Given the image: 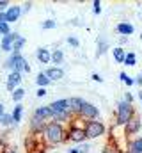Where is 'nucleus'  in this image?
<instances>
[{"label": "nucleus", "mask_w": 142, "mask_h": 153, "mask_svg": "<svg viewBox=\"0 0 142 153\" xmlns=\"http://www.w3.org/2000/svg\"><path fill=\"white\" fill-rule=\"evenodd\" d=\"M44 141L50 146H57L61 143H66V141H70L68 139V130L64 128V125H61L57 121H52V123H48V126L44 130Z\"/></svg>", "instance_id": "obj_1"}, {"label": "nucleus", "mask_w": 142, "mask_h": 153, "mask_svg": "<svg viewBox=\"0 0 142 153\" xmlns=\"http://www.w3.org/2000/svg\"><path fill=\"white\" fill-rule=\"evenodd\" d=\"M135 109H133V105L132 103H128V102H119L117 103V125L119 126H126L128 123H130V119L132 117H135Z\"/></svg>", "instance_id": "obj_2"}, {"label": "nucleus", "mask_w": 142, "mask_h": 153, "mask_svg": "<svg viewBox=\"0 0 142 153\" xmlns=\"http://www.w3.org/2000/svg\"><path fill=\"white\" fill-rule=\"evenodd\" d=\"M5 68H9L11 71H18V73H30V66L21 53H11V57L5 62Z\"/></svg>", "instance_id": "obj_3"}, {"label": "nucleus", "mask_w": 142, "mask_h": 153, "mask_svg": "<svg viewBox=\"0 0 142 153\" xmlns=\"http://www.w3.org/2000/svg\"><path fill=\"white\" fill-rule=\"evenodd\" d=\"M84 128H85V135H87V139H96V137L105 135V125H103L101 121H98V119L85 121Z\"/></svg>", "instance_id": "obj_4"}, {"label": "nucleus", "mask_w": 142, "mask_h": 153, "mask_svg": "<svg viewBox=\"0 0 142 153\" xmlns=\"http://www.w3.org/2000/svg\"><path fill=\"white\" fill-rule=\"evenodd\" d=\"M98 116H100V111H98L96 105H92L89 102H84V107H82L80 114L76 116V117L85 119V121H92V119H98Z\"/></svg>", "instance_id": "obj_5"}, {"label": "nucleus", "mask_w": 142, "mask_h": 153, "mask_svg": "<svg viewBox=\"0 0 142 153\" xmlns=\"http://www.w3.org/2000/svg\"><path fill=\"white\" fill-rule=\"evenodd\" d=\"M85 128L84 126H76L75 123L70 126V130H68V139L73 141V143H82V141H85Z\"/></svg>", "instance_id": "obj_6"}, {"label": "nucleus", "mask_w": 142, "mask_h": 153, "mask_svg": "<svg viewBox=\"0 0 142 153\" xmlns=\"http://www.w3.org/2000/svg\"><path fill=\"white\" fill-rule=\"evenodd\" d=\"M46 126H48V123H46V121H43V119H39V117L32 116L30 125H29V130H30V134H34V135H44Z\"/></svg>", "instance_id": "obj_7"}, {"label": "nucleus", "mask_w": 142, "mask_h": 153, "mask_svg": "<svg viewBox=\"0 0 142 153\" xmlns=\"http://www.w3.org/2000/svg\"><path fill=\"white\" fill-rule=\"evenodd\" d=\"M18 38H20V34H16V32H11V34L4 36V38H2V41H0L2 50L14 53V45H16V39H18Z\"/></svg>", "instance_id": "obj_8"}, {"label": "nucleus", "mask_w": 142, "mask_h": 153, "mask_svg": "<svg viewBox=\"0 0 142 153\" xmlns=\"http://www.w3.org/2000/svg\"><path fill=\"white\" fill-rule=\"evenodd\" d=\"M20 84H21V73L11 71V73H9V78H7V84H5L7 91H13V93H14V91L20 87Z\"/></svg>", "instance_id": "obj_9"}, {"label": "nucleus", "mask_w": 142, "mask_h": 153, "mask_svg": "<svg viewBox=\"0 0 142 153\" xmlns=\"http://www.w3.org/2000/svg\"><path fill=\"white\" fill-rule=\"evenodd\" d=\"M52 109L53 116L55 114H61V112H70V105H68V100H55L48 105Z\"/></svg>", "instance_id": "obj_10"}, {"label": "nucleus", "mask_w": 142, "mask_h": 153, "mask_svg": "<svg viewBox=\"0 0 142 153\" xmlns=\"http://www.w3.org/2000/svg\"><path fill=\"white\" fill-rule=\"evenodd\" d=\"M25 148H27L29 153H34V152H37V150H41V146H39V135H34V134L27 135V139H25Z\"/></svg>", "instance_id": "obj_11"}, {"label": "nucleus", "mask_w": 142, "mask_h": 153, "mask_svg": "<svg viewBox=\"0 0 142 153\" xmlns=\"http://www.w3.org/2000/svg\"><path fill=\"white\" fill-rule=\"evenodd\" d=\"M141 125L142 123H141V117H139V116L132 117L130 123L124 126V134H126V135H133V134H137V132L141 130Z\"/></svg>", "instance_id": "obj_12"}, {"label": "nucleus", "mask_w": 142, "mask_h": 153, "mask_svg": "<svg viewBox=\"0 0 142 153\" xmlns=\"http://www.w3.org/2000/svg\"><path fill=\"white\" fill-rule=\"evenodd\" d=\"M68 105H70V112L73 116H78L82 107H84V100L82 98H68Z\"/></svg>", "instance_id": "obj_13"}, {"label": "nucleus", "mask_w": 142, "mask_h": 153, "mask_svg": "<svg viewBox=\"0 0 142 153\" xmlns=\"http://www.w3.org/2000/svg\"><path fill=\"white\" fill-rule=\"evenodd\" d=\"M21 7L20 5H13V7H9L7 11H5V16H7V23H13V22H18V18H20V14H21Z\"/></svg>", "instance_id": "obj_14"}, {"label": "nucleus", "mask_w": 142, "mask_h": 153, "mask_svg": "<svg viewBox=\"0 0 142 153\" xmlns=\"http://www.w3.org/2000/svg\"><path fill=\"white\" fill-rule=\"evenodd\" d=\"M115 30L123 36V38H126V36H130V34H133V25L132 23H128V22H121V23H117V27H115Z\"/></svg>", "instance_id": "obj_15"}, {"label": "nucleus", "mask_w": 142, "mask_h": 153, "mask_svg": "<svg viewBox=\"0 0 142 153\" xmlns=\"http://www.w3.org/2000/svg\"><path fill=\"white\" fill-rule=\"evenodd\" d=\"M34 116L39 117V119H43V121H46V119L53 117V112H52L50 107H37V109L34 111Z\"/></svg>", "instance_id": "obj_16"}, {"label": "nucleus", "mask_w": 142, "mask_h": 153, "mask_svg": "<svg viewBox=\"0 0 142 153\" xmlns=\"http://www.w3.org/2000/svg\"><path fill=\"white\" fill-rule=\"evenodd\" d=\"M36 57H37V61H39L41 64H48V62L52 61V53H50L46 48H37Z\"/></svg>", "instance_id": "obj_17"}, {"label": "nucleus", "mask_w": 142, "mask_h": 153, "mask_svg": "<svg viewBox=\"0 0 142 153\" xmlns=\"http://www.w3.org/2000/svg\"><path fill=\"white\" fill-rule=\"evenodd\" d=\"M128 153H142V137L128 141Z\"/></svg>", "instance_id": "obj_18"}, {"label": "nucleus", "mask_w": 142, "mask_h": 153, "mask_svg": "<svg viewBox=\"0 0 142 153\" xmlns=\"http://www.w3.org/2000/svg\"><path fill=\"white\" fill-rule=\"evenodd\" d=\"M46 75H48V78L52 80V82H57V80H61L62 76H64V71L61 70V68H50V70H46Z\"/></svg>", "instance_id": "obj_19"}, {"label": "nucleus", "mask_w": 142, "mask_h": 153, "mask_svg": "<svg viewBox=\"0 0 142 153\" xmlns=\"http://www.w3.org/2000/svg\"><path fill=\"white\" fill-rule=\"evenodd\" d=\"M112 52H114V59H115L119 64L126 61V52H124V48H121V46H115Z\"/></svg>", "instance_id": "obj_20"}, {"label": "nucleus", "mask_w": 142, "mask_h": 153, "mask_svg": "<svg viewBox=\"0 0 142 153\" xmlns=\"http://www.w3.org/2000/svg\"><path fill=\"white\" fill-rule=\"evenodd\" d=\"M36 82H37V85H39V87H46L48 84H52V80L48 78V75H46V71H44V73L41 71V73L37 75V78H36Z\"/></svg>", "instance_id": "obj_21"}, {"label": "nucleus", "mask_w": 142, "mask_h": 153, "mask_svg": "<svg viewBox=\"0 0 142 153\" xmlns=\"http://www.w3.org/2000/svg\"><path fill=\"white\" fill-rule=\"evenodd\" d=\"M62 59H64L62 50H55V52L52 53V61H53V64H61V62H62Z\"/></svg>", "instance_id": "obj_22"}, {"label": "nucleus", "mask_w": 142, "mask_h": 153, "mask_svg": "<svg viewBox=\"0 0 142 153\" xmlns=\"http://www.w3.org/2000/svg\"><path fill=\"white\" fill-rule=\"evenodd\" d=\"M23 96H25V89H23V87H18V89L13 93V100H14L16 103H18V102H21V100H23Z\"/></svg>", "instance_id": "obj_23"}, {"label": "nucleus", "mask_w": 142, "mask_h": 153, "mask_svg": "<svg viewBox=\"0 0 142 153\" xmlns=\"http://www.w3.org/2000/svg\"><path fill=\"white\" fill-rule=\"evenodd\" d=\"M21 114H23V107L18 103L16 107H14V111H13V117H14V121L18 123V121H21Z\"/></svg>", "instance_id": "obj_24"}, {"label": "nucleus", "mask_w": 142, "mask_h": 153, "mask_svg": "<svg viewBox=\"0 0 142 153\" xmlns=\"http://www.w3.org/2000/svg\"><path fill=\"white\" fill-rule=\"evenodd\" d=\"M124 64H126V66H135V64H137V57H135L133 52L126 53V61H124Z\"/></svg>", "instance_id": "obj_25"}, {"label": "nucleus", "mask_w": 142, "mask_h": 153, "mask_svg": "<svg viewBox=\"0 0 142 153\" xmlns=\"http://www.w3.org/2000/svg\"><path fill=\"white\" fill-rule=\"evenodd\" d=\"M13 123H16L14 117H13V114H5L2 117V121H0V125H4V126H11Z\"/></svg>", "instance_id": "obj_26"}, {"label": "nucleus", "mask_w": 142, "mask_h": 153, "mask_svg": "<svg viewBox=\"0 0 142 153\" xmlns=\"http://www.w3.org/2000/svg\"><path fill=\"white\" fill-rule=\"evenodd\" d=\"M23 45H25V38L20 36V38L16 39V45H14V53H20V50L23 48Z\"/></svg>", "instance_id": "obj_27"}, {"label": "nucleus", "mask_w": 142, "mask_h": 153, "mask_svg": "<svg viewBox=\"0 0 142 153\" xmlns=\"http://www.w3.org/2000/svg\"><path fill=\"white\" fill-rule=\"evenodd\" d=\"M119 78H121V80H123L126 85H132V84H135V80H133V78H130V76L126 75L124 71H123V73H119Z\"/></svg>", "instance_id": "obj_28"}, {"label": "nucleus", "mask_w": 142, "mask_h": 153, "mask_svg": "<svg viewBox=\"0 0 142 153\" xmlns=\"http://www.w3.org/2000/svg\"><path fill=\"white\" fill-rule=\"evenodd\" d=\"M57 27V23L53 22V20H46V22H43V29L44 30H50V29H55Z\"/></svg>", "instance_id": "obj_29"}, {"label": "nucleus", "mask_w": 142, "mask_h": 153, "mask_svg": "<svg viewBox=\"0 0 142 153\" xmlns=\"http://www.w3.org/2000/svg\"><path fill=\"white\" fill-rule=\"evenodd\" d=\"M106 50V43L105 41H101V43H98V55H103Z\"/></svg>", "instance_id": "obj_30"}, {"label": "nucleus", "mask_w": 142, "mask_h": 153, "mask_svg": "<svg viewBox=\"0 0 142 153\" xmlns=\"http://www.w3.org/2000/svg\"><path fill=\"white\" fill-rule=\"evenodd\" d=\"M92 5H94V14H100L101 13V2L100 0H94Z\"/></svg>", "instance_id": "obj_31"}, {"label": "nucleus", "mask_w": 142, "mask_h": 153, "mask_svg": "<svg viewBox=\"0 0 142 153\" xmlns=\"http://www.w3.org/2000/svg\"><path fill=\"white\" fill-rule=\"evenodd\" d=\"M7 5H9V2H7V0H0V13H5V11L9 9Z\"/></svg>", "instance_id": "obj_32"}, {"label": "nucleus", "mask_w": 142, "mask_h": 153, "mask_svg": "<svg viewBox=\"0 0 142 153\" xmlns=\"http://www.w3.org/2000/svg\"><path fill=\"white\" fill-rule=\"evenodd\" d=\"M76 150H78V153H87L91 150V146H89V144H82V146H78Z\"/></svg>", "instance_id": "obj_33"}, {"label": "nucleus", "mask_w": 142, "mask_h": 153, "mask_svg": "<svg viewBox=\"0 0 142 153\" xmlns=\"http://www.w3.org/2000/svg\"><path fill=\"white\" fill-rule=\"evenodd\" d=\"M68 43H70L71 46H78L80 43H78V39L76 38H68Z\"/></svg>", "instance_id": "obj_34"}, {"label": "nucleus", "mask_w": 142, "mask_h": 153, "mask_svg": "<svg viewBox=\"0 0 142 153\" xmlns=\"http://www.w3.org/2000/svg\"><path fill=\"white\" fill-rule=\"evenodd\" d=\"M36 94H37V96H39V98H43V96H44V94H46V89H44V87H39V89H37V93H36Z\"/></svg>", "instance_id": "obj_35"}, {"label": "nucleus", "mask_w": 142, "mask_h": 153, "mask_svg": "<svg viewBox=\"0 0 142 153\" xmlns=\"http://www.w3.org/2000/svg\"><path fill=\"white\" fill-rule=\"evenodd\" d=\"M124 102H128V103H133V96H132L130 93H124Z\"/></svg>", "instance_id": "obj_36"}, {"label": "nucleus", "mask_w": 142, "mask_h": 153, "mask_svg": "<svg viewBox=\"0 0 142 153\" xmlns=\"http://www.w3.org/2000/svg\"><path fill=\"white\" fill-rule=\"evenodd\" d=\"M103 153H115L114 148H110V144H105V148H103Z\"/></svg>", "instance_id": "obj_37"}, {"label": "nucleus", "mask_w": 142, "mask_h": 153, "mask_svg": "<svg viewBox=\"0 0 142 153\" xmlns=\"http://www.w3.org/2000/svg\"><path fill=\"white\" fill-rule=\"evenodd\" d=\"M30 7H32V2H25V4H23V11H25V13L30 11Z\"/></svg>", "instance_id": "obj_38"}, {"label": "nucleus", "mask_w": 142, "mask_h": 153, "mask_svg": "<svg viewBox=\"0 0 142 153\" xmlns=\"http://www.w3.org/2000/svg\"><path fill=\"white\" fill-rule=\"evenodd\" d=\"M0 23H7V16H5V13H0Z\"/></svg>", "instance_id": "obj_39"}, {"label": "nucleus", "mask_w": 142, "mask_h": 153, "mask_svg": "<svg viewBox=\"0 0 142 153\" xmlns=\"http://www.w3.org/2000/svg\"><path fill=\"white\" fill-rule=\"evenodd\" d=\"M5 116V111H4V103L0 102V121H2V117Z\"/></svg>", "instance_id": "obj_40"}, {"label": "nucleus", "mask_w": 142, "mask_h": 153, "mask_svg": "<svg viewBox=\"0 0 142 153\" xmlns=\"http://www.w3.org/2000/svg\"><path fill=\"white\" fill-rule=\"evenodd\" d=\"M92 80H94V82H103V78L98 75V73H94V75H92Z\"/></svg>", "instance_id": "obj_41"}, {"label": "nucleus", "mask_w": 142, "mask_h": 153, "mask_svg": "<svg viewBox=\"0 0 142 153\" xmlns=\"http://www.w3.org/2000/svg\"><path fill=\"white\" fill-rule=\"evenodd\" d=\"M135 84L142 85V73H139V75H137V78H135Z\"/></svg>", "instance_id": "obj_42"}, {"label": "nucleus", "mask_w": 142, "mask_h": 153, "mask_svg": "<svg viewBox=\"0 0 142 153\" xmlns=\"http://www.w3.org/2000/svg\"><path fill=\"white\" fill-rule=\"evenodd\" d=\"M68 153H78V150L76 148H71V150H68Z\"/></svg>", "instance_id": "obj_43"}, {"label": "nucleus", "mask_w": 142, "mask_h": 153, "mask_svg": "<svg viewBox=\"0 0 142 153\" xmlns=\"http://www.w3.org/2000/svg\"><path fill=\"white\" fill-rule=\"evenodd\" d=\"M5 153H16V150H13V148H9V150H7Z\"/></svg>", "instance_id": "obj_44"}, {"label": "nucleus", "mask_w": 142, "mask_h": 153, "mask_svg": "<svg viewBox=\"0 0 142 153\" xmlns=\"http://www.w3.org/2000/svg\"><path fill=\"white\" fill-rule=\"evenodd\" d=\"M139 100H141V103H142V91L139 93Z\"/></svg>", "instance_id": "obj_45"}, {"label": "nucleus", "mask_w": 142, "mask_h": 153, "mask_svg": "<svg viewBox=\"0 0 142 153\" xmlns=\"http://www.w3.org/2000/svg\"><path fill=\"white\" fill-rule=\"evenodd\" d=\"M141 39H142V32H141Z\"/></svg>", "instance_id": "obj_46"}, {"label": "nucleus", "mask_w": 142, "mask_h": 153, "mask_svg": "<svg viewBox=\"0 0 142 153\" xmlns=\"http://www.w3.org/2000/svg\"><path fill=\"white\" fill-rule=\"evenodd\" d=\"M126 153H128V152H126Z\"/></svg>", "instance_id": "obj_47"}]
</instances>
